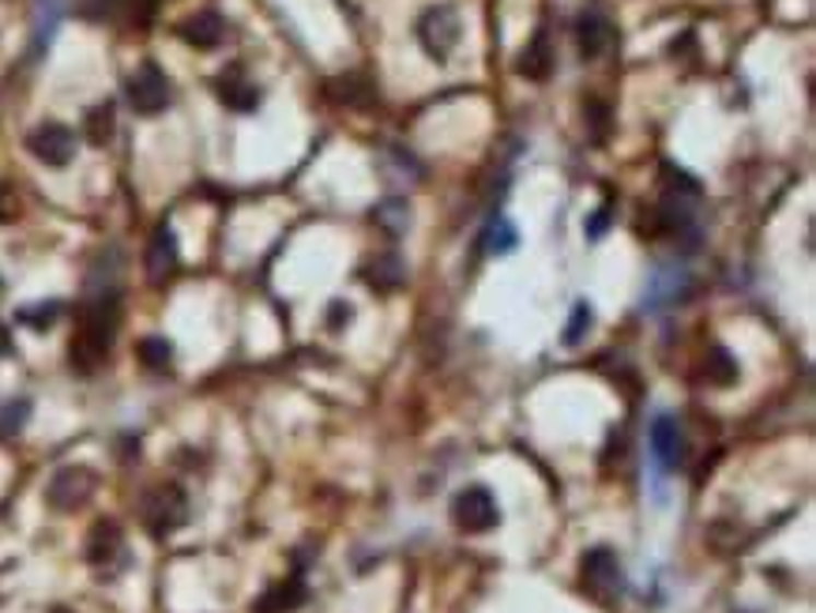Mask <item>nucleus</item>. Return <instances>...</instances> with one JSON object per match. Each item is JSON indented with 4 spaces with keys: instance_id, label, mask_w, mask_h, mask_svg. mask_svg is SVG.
I'll return each instance as SVG.
<instances>
[{
    "instance_id": "27",
    "label": "nucleus",
    "mask_w": 816,
    "mask_h": 613,
    "mask_svg": "<svg viewBox=\"0 0 816 613\" xmlns=\"http://www.w3.org/2000/svg\"><path fill=\"white\" fill-rule=\"evenodd\" d=\"M31 419V403L27 399H12V403L0 411V437H15V433L27 425Z\"/></svg>"
},
{
    "instance_id": "19",
    "label": "nucleus",
    "mask_w": 816,
    "mask_h": 613,
    "mask_svg": "<svg viewBox=\"0 0 816 613\" xmlns=\"http://www.w3.org/2000/svg\"><path fill=\"white\" fill-rule=\"evenodd\" d=\"M403 279H406V268H403V260L399 257H380V260H372L369 268H365V283L372 286V291H380V294H392V291H399L403 286Z\"/></svg>"
},
{
    "instance_id": "1",
    "label": "nucleus",
    "mask_w": 816,
    "mask_h": 613,
    "mask_svg": "<svg viewBox=\"0 0 816 613\" xmlns=\"http://www.w3.org/2000/svg\"><path fill=\"white\" fill-rule=\"evenodd\" d=\"M121 328V291H95L80 313V328L72 335V365L80 373H95L114 351Z\"/></svg>"
},
{
    "instance_id": "24",
    "label": "nucleus",
    "mask_w": 816,
    "mask_h": 613,
    "mask_svg": "<svg viewBox=\"0 0 816 613\" xmlns=\"http://www.w3.org/2000/svg\"><path fill=\"white\" fill-rule=\"evenodd\" d=\"M135 357H140L147 369H169V362H174V346H169V339L163 335H147L140 339V346H135Z\"/></svg>"
},
{
    "instance_id": "4",
    "label": "nucleus",
    "mask_w": 816,
    "mask_h": 613,
    "mask_svg": "<svg viewBox=\"0 0 816 613\" xmlns=\"http://www.w3.org/2000/svg\"><path fill=\"white\" fill-rule=\"evenodd\" d=\"M459 34H463V20H459L456 4H433V8H425V12H422L418 42H422V49L433 57V61L445 64L448 57L456 54Z\"/></svg>"
},
{
    "instance_id": "13",
    "label": "nucleus",
    "mask_w": 816,
    "mask_h": 613,
    "mask_svg": "<svg viewBox=\"0 0 816 613\" xmlns=\"http://www.w3.org/2000/svg\"><path fill=\"white\" fill-rule=\"evenodd\" d=\"M516 72L534 83L549 80V72H554V42H549L546 27H539L527 38V46L520 49V57H516Z\"/></svg>"
},
{
    "instance_id": "15",
    "label": "nucleus",
    "mask_w": 816,
    "mask_h": 613,
    "mask_svg": "<svg viewBox=\"0 0 816 613\" xmlns=\"http://www.w3.org/2000/svg\"><path fill=\"white\" fill-rule=\"evenodd\" d=\"M177 260H181V252H177V234L163 223L151 234V245H147V279L151 283H166L177 271Z\"/></svg>"
},
{
    "instance_id": "17",
    "label": "nucleus",
    "mask_w": 816,
    "mask_h": 613,
    "mask_svg": "<svg viewBox=\"0 0 816 613\" xmlns=\"http://www.w3.org/2000/svg\"><path fill=\"white\" fill-rule=\"evenodd\" d=\"M177 34H181L189 46H197V49H215L218 42L226 38V23H223V15L215 12V8H203V12H197V15H189V20L177 27Z\"/></svg>"
},
{
    "instance_id": "7",
    "label": "nucleus",
    "mask_w": 816,
    "mask_h": 613,
    "mask_svg": "<svg viewBox=\"0 0 816 613\" xmlns=\"http://www.w3.org/2000/svg\"><path fill=\"white\" fill-rule=\"evenodd\" d=\"M452 519H456L459 531L486 534L500 523V505L486 485H466V490H459L456 500H452Z\"/></svg>"
},
{
    "instance_id": "10",
    "label": "nucleus",
    "mask_w": 816,
    "mask_h": 613,
    "mask_svg": "<svg viewBox=\"0 0 816 613\" xmlns=\"http://www.w3.org/2000/svg\"><path fill=\"white\" fill-rule=\"evenodd\" d=\"M651 456L659 463V471H677L688 456L685 425L677 414H659L651 422Z\"/></svg>"
},
{
    "instance_id": "12",
    "label": "nucleus",
    "mask_w": 816,
    "mask_h": 613,
    "mask_svg": "<svg viewBox=\"0 0 816 613\" xmlns=\"http://www.w3.org/2000/svg\"><path fill=\"white\" fill-rule=\"evenodd\" d=\"M688 291H693V279H688L685 268L677 263H666V268L654 271V279L648 283V294H643V313H666L674 305H682Z\"/></svg>"
},
{
    "instance_id": "18",
    "label": "nucleus",
    "mask_w": 816,
    "mask_h": 613,
    "mask_svg": "<svg viewBox=\"0 0 816 613\" xmlns=\"http://www.w3.org/2000/svg\"><path fill=\"white\" fill-rule=\"evenodd\" d=\"M372 223L385 229V234L403 237L406 229H411V203H406L403 196H388V200H380L377 208H372Z\"/></svg>"
},
{
    "instance_id": "26",
    "label": "nucleus",
    "mask_w": 816,
    "mask_h": 613,
    "mask_svg": "<svg viewBox=\"0 0 816 613\" xmlns=\"http://www.w3.org/2000/svg\"><path fill=\"white\" fill-rule=\"evenodd\" d=\"M591 323H594L591 302H576V305H572V317H568V323H565V343H568V346H580L583 339H588Z\"/></svg>"
},
{
    "instance_id": "20",
    "label": "nucleus",
    "mask_w": 816,
    "mask_h": 613,
    "mask_svg": "<svg viewBox=\"0 0 816 613\" xmlns=\"http://www.w3.org/2000/svg\"><path fill=\"white\" fill-rule=\"evenodd\" d=\"M703 385L711 388H730L737 380V357L726 351V346H711L708 357H703Z\"/></svg>"
},
{
    "instance_id": "14",
    "label": "nucleus",
    "mask_w": 816,
    "mask_h": 613,
    "mask_svg": "<svg viewBox=\"0 0 816 613\" xmlns=\"http://www.w3.org/2000/svg\"><path fill=\"white\" fill-rule=\"evenodd\" d=\"M215 91H218V98H223V106L237 109V114H252V109L260 106V87L237 64L218 75Z\"/></svg>"
},
{
    "instance_id": "6",
    "label": "nucleus",
    "mask_w": 816,
    "mask_h": 613,
    "mask_svg": "<svg viewBox=\"0 0 816 613\" xmlns=\"http://www.w3.org/2000/svg\"><path fill=\"white\" fill-rule=\"evenodd\" d=\"M125 98L140 117H155L169 106V80L155 61H143L135 72L125 80Z\"/></svg>"
},
{
    "instance_id": "5",
    "label": "nucleus",
    "mask_w": 816,
    "mask_h": 613,
    "mask_svg": "<svg viewBox=\"0 0 816 613\" xmlns=\"http://www.w3.org/2000/svg\"><path fill=\"white\" fill-rule=\"evenodd\" d=\"M98 490V474L91 467H64L46 485V505L54 512H80Z\"/></svg>"
},
{
    "instance_id": "30",
    "label": "nucleus",
    "mask_w": 816,
    "mask_h": 613,
    "mask_svg": "<svg viewBox=\"0 0 816 613\" xmlns=\"http://www.w3.org/2000/svg\"><path fill=\"white\" fill-rule=\"evenodd\" d=\"M583 114H588L591 125H594V140H602V135H606V125H610V109L602 106V102H588Z\"/></svg>"
},
{
    "instance_id": "23",
    "label": "nucleus",
    "mask_w": 816,
    "mask_h": 613,
    "mask_svg": "<svg viewBox=\"0 0 816 613\" xmlns=\"http://www.w3.org/2000/svg\"><path fill=\"white\" fill-rule=\"evenodd\" d=\"M331 98L346 102V106H365V102L372 98V83L358 72L339 75V80H331Z\"/></svg>"
},
{
    "instance_id": "2",
    "label": "nucleus",
    "mask_w": 816,
    "mask_h": 613,
    "mask_svg": "<svg viewBox=\"0 0 816 613\" xmlns=\"http://www.w3.org/2000/svg\"><path fill=\"white\" fill-rule=\"evenodd\" d=\"M140 519H143V527H147V534L169 539V534H174L177 527H185V519H189V497H185V490L174 482L151 485L140 500Z\"/></svg>"
},
{
    "instance_id": "3",
    "label": "nucleus",
    "mask_w": 816,
    "mask_h": 613,
    "mask_svg": "<svg viewBox=\"0 0 816 613\" xmlns=\"http://www.w3.org/2000/svg\"><path fill=\"white\" fill-rule=\"evenodd\" d=\"M580 580H583V591H588L594 602H602V606H614V599H620V591H625V573H620V561L610 546H594L583 553Z\"/></svg>"
},
{
    "instance_id": "31",
    "label": "nucleus",
    "mask_w": 816,
    "mask_h": 613,
    "mask_svg": "<svg viewBox=\"0 0 816 613\" xmlns=\"http://www.w3.org/2000/svg\"><path fill=\"white\" fill-rule=\"evenodd\" d=\"M351 317H354V313H351V305H346V302H331L328 328H331V331H339V328H343V323H351Z\"/></svg>"
},
{
    "instance_id": "16",
    "label": "nucleus",
    "mask_w": 816,
    "mask_h": 613,
    "mask_svg": "<svg viewBox=\"0 0 816 613\" xmlns=\"http://www.w3.org/2000/svg\"><path fill=\"white\" fill-rule=\"evenodd\" d=\"M305 599H309V587H305L301 576H291V580L271 583L268 591L252 602V613H294Z\"/></svg>"
},
{
    "instance_id": "11",
    "label": "nucleus",
    "mask_w": 816,
    "mask_h": 613,
    "mask_svg": "<svg viewBox=\"0 0 816 613\" xmlns=\"http://www.w3.org/2000/svg\"><path fill=\"white\" fill-rule=\"evenodd\" d=\"M614 38H617L614 20H610L599 4L583 8V12L576 15V49H580L583 61H599V57L614 46Z\"/></svg>"
},
{
    "instance_id": "28",
    "label": "nucleus",
    "mask_w": 816,
    "mask_h": 613,
    "mask_svg": "<svg viewBox=\"0 0 816 613\" xmlns=\"http://www.w3.org/2000/svg\"><path fill=\"white\" fill-rule=\"evenodd\" d=\"M57 317H61V302H42V305H27V309H20V320L27 323V328H34V331H46Z\"/></svg>"
},
{
    "instance_id": "25",
    "label": "nucleus",
    "mask_w": 816,
    "mask_h": 613,
    "mask_svg": "<svg viewBox=\"0 0 816 613\" xmlns=\"http://www.w3.org/2000/svg\"><path fill=\"white\" fill-rule=\"evenodd\" d=\"M87 140L95 143V148H106L109 140H114V106L109 102H102L87 114Z\"/></svg>"
},
{
    "instance_id": "21",
    "label": "nucleus",
    "mask_w": 816,
    "mask_h": 613,
    "mask_svg": "<svg viewBox=\"0 0 816 613\" xmlns=\"http://www.w3.org/2000/svg\"><path fill=\"white\" fill-rule=\"evenodd\" d=\"M64 15V0H34V54L54 42V31Z\"/></svg>"
},
{
    "instance_id": "33",
    "label": "nucleus",
    "mask_w": 816,
    "mask_h": 613,
    "mask_svg": "<svg viewBox=\"0 0 816 613\" xmlns=\"http://www.w3.org/2000/svg\"><path fill=\"white\" fill-rule=\"evenodd\" d=\"M49 613H72V610H64V606H57V610H49Z\"/></svg>"
},
{
    "instance_id": "9",
    "label": "nucleus",
    "mask_w": 816,
    "mask_h": 613,
    "mask_svg": "<svg viewBox=\"0 0 816 613\" xmlns=\"http://www.w3.org/2000/svg\"><path fill=\"white\" fill-rule=\"evenodd\" d=\"M125 531L121 523H114V519H98L95 527H91L87 534V561L91 568H98V573H117V568L129 561V553H125Z\"/></svg>"
},
{
    "instance_id": "29",
    "label": "nucleus",
    "mask_w": 816,
    "mask_h": 613,
    "mask_svg": "<svg viewBox=\"0 0 816 613\" xmlns=\"http://www.w3.org/2000/svg\"><path fill=\"white\" fill-rule=\"evenodd\" d=\"M614 226V203H602V208H594L588 215V223H583V234L591 237V241H599V237H606V229Z\"/></svg>"
},
{
    "instance_id": "22",
    "label": "nucleus",
    "mask_w": 816,
    "mask_h": 613,
    "mask_svg": "<svg viewBox=\"0 0 816 613\" xmlns=\"http://www.w3.org/2000/svg\"><path fill=\"white\" fill-rule=\"evenodd\" d=\"M516 245H520V229L508 223L505 215H493L486 234H482V249L493 252V257H508V252H516Z\"/></svg>"
},
{
    "instance_id": "32",
    "label": "nucleus",
    "mask_w": 816,
    "mask_h": 613,
    "mask_svg": "<svg viewBox=\"0 0 816 613\" xmlns=\"http://www.w3.org/2000/svg\"><path fill=\"white\" fill-rule=\"evenodd\" d=\"M8 351H12V343H8V328L0 323V354H8Z\"/></svg>"
},
{
    "instance_id": "8",
    "label": "nucleus",
    "mask_w": 816,
    "mask_h": 613,
    "mask_svg": "<svg viewBox=\"0 0 816 613\" xmlns=\"http://www.w3.org/2000/svg\"><path fill=\"white\" fill-rule=\"evenodd\" d=\"M75 148H80V140L61 121H42L27 132V151L49 169H64L75 158Z\"/></svg>"
}]
</instances>
